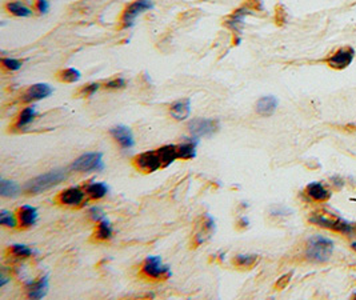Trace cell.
Returning <instances> with one entry per match:
<instances>
[{"mask_svg":"<svg viewBox=\"0 0 356 300\" xmlns=\"http://www.w3.org/2000/svg\"><path fill=\"white\" fill-rule=\"evenodd\" d=\"M335 248V243L322 235H315L307 242L306 257L313 263H326L328 262Z\"/></svg>","mask_w":356,"mask_h":300,"instance_id":"obj_1","label":"cell"},{"mask_svg":"<svg viewBox=\"0 0 356 300\" xmlns=\"http://www.w3.org/2000/svg\"><path fill=\"white\" fill-rule=\"evenodd\" d=\"M66 177L67 173L63 170H52L50 172L35 177V179H31L30 182H27V184L24 186V190L28 193L44 192V191L50 190L56 184L62 183Z\"/></svg>","mask_w":356,"mask_h":300,"instance_id":"obj_2","label":"cell"},{"mask_svg":"<svg viewBox=\"0 0 356 300\" xmlns=\"http://www.w3.org/2000/svg\"><path fill=\"white\" fill-rule=\"evenodd\" d=\"M310 222L319 227H324L328 230L338 231L342 233H352L353 228L348 222L340 219L333 215H327L324 212H315L310 216Z\"/></svg>","mask_w":356,"mask_h":300,"instance_id":"obj_3","label":"cell"},{"mask_svg":"<svg viewBox=\"0 0 356 300\" xmlns=\"http://www.w3.org/2000/svg\"><path fill=\"white\" fill-rule=\"evenodd\" d=\"M142 275L151 280H163L171 276L170 266L163 264L160 256H148L142 266Z\"/></svg>","mask_w":356,"mask_h":300,"instance_id":"obj_4","label":"cell"},{"mask_svg":"<svg viewBox=\"0 0 356 300\" xmlns=\"http://www.w3.org/2000/svg\"><path fill=\"white\" fill-rule=\"evenodd\" d=\"M71 168L77 172H92V171H103L104 162L102 152H87L77 157L72 163Z\"/></svg>","mask_w":356,"mask_h":300,"instance_id":"obj_5","label":"cell"},{"mask_svg":"<svg viewBox=\"0 0 356 300\" xmlns=\"http://www.w3.org/2000/svg\"><path fill=\"white\" fill-rule=\"evenodd\" d=\"M219 130V122L216 119L196 117L188 123V131L193 137H210Z\"/></svg>","mask_w":356,"mask_h":300,"instance_id":"obj_6","label":"cell"},{"mask_svg":"<svg viewBox=\"0 0 356 300\" xmlns=\"http://www.w3.org/2000/svg\"><path fill=\"white\" fill-rule=\"evenodd\" d=\"M133 164H135L137 170L144 173H152L159 170V168H163V163H162L157 150L140 153L133 159Z\"/></svg>","mask_w":356,"mask_h":300,"instance_id":"obj_7","label":"cell"},{"mask_svg":"<svg viewBox=\"0 0 356 300\" xmlns=\"http://www.w3.org/2000/svg\"><path fill=\"white\" fill-rule=\"evenodd\" d=\"M153 8L152 0H135L133 3H131L130 6L127 7L124 10L123 16H122V23H123L124 28H130L135 23V19H136L139 15H142L146 11H150Z\"/></svg>","mask_w":356,"mask_h":300,"instance_id":"obj_8","label":"cell"},{"mask_svg":"<svg viewBox=\"0 0 356 300\" xmlns=\"http://www.w3.org/2000/svg\"><path fill=\"white\" fill-rule=\"evenodd\" d=\"M353 57H355V50L352 47H342L335 53H332L330 57H327V64L331 68L335 70H344L352 63Z\"/></svg>","mask_w":356,"mask_h":300,"instance_id":"obj_9","label":"cell"},{"mask_svg":"<svg viewBox=\"0 0 356 300\" xmlns=\"http://www.w3.org/2000/svg\"><path fill=\"white\" fill-rule=\"evenodd\" d=\"M110 133L111 136L116 140L117 143L120 144V147L124 148V150H130V148H132L135 146V139H133L132 131L127 126L119 124V126L112 127L110 130Z\"/></svg>","mask_w":356,"mask_h":300,"instance_id":"obj_10","label":"cell"},{"mask_svg":"<svg viewBox=\"0 0 356 300\" xmlns=\"http://www.w3.org/2000/svg\"><path fill=\"white\" fill-rule=\"evenodd\" d=\"M53 92V88L46 83H37L31 86L28 90L24 92L23 102L24 103H32V102H37V100L46 99Z\"/></svg>","mask_w":356,"mask_h":300,"instance_id":"obj_11","label":"cell"},{"mask_svg":"<svg viewBox=\"0 0 356 300\" xmlns=\"http://www.w3.org/2000/svg\"><path fill=\"white\" fill-rule=\"evenodd\" d=\"M213 232H215V222H213L212 217L207 215L202 219V223L197 226L196 233L193 236V243L196 246H200V244L210 239Z\"/></svg>","mask_w":356,"mask_h":300,"instance_id":"obj_12","label":"cell"},{"mask_svg":"<svg viewBox=\"0 0 356 300\" xmlns=\"http://www.w3.org/2000/svg\"><path fill=\"white\" fill-rule=\"evenodd\" d=\"M86 192L80 190L77 187H71L68 190H64L63 192L59 193L57 202L64 206H80L84 202Z\"/></svg>","mask_w":356,"mask_h":300,"instance_id":"obj_13","label":"cell"},{"mask_svg":"<svg viewBox=\"0 0 356 300\" xmlns=\"http://www.w3.org/2000/svg\"><path fill=\"white\" fill-rule=\"evenodd\" d=\"M37 216V210L32 206H22L17 211V220H19V224L22 228H30L33 224L36 223Z\"/></svg>","mask_w":356,"mask_h":300,"instance_id":"obj_14","label":"cell"},{"mask_svg":"<svg viewBox=\"0 0 356 300\" xmlns=\"http://www.w3.org/2000/svg\"><path fill=\"white\" fill-rule=\"evenodd\" d=\"M48 288H50L48 276H42L39 280L27 286V295L31 299H42V297H44L47 295Z\"/></svg>","mask_w":356,"mask_h":300,"instance_id":"obj_15","label":"cell"},{"mask_svg":"<svg viewBox=\"0 0 356 300\" xmlns=\"http://www.w3.org/2000/svg\"><path fill=\"white\" fill-rule=\"evenodd\" d=\"M278 104H279V102L272 95L260 97L256 102V112L259 113L260 116H271L276 111Z\"/></svg>","mask_w":356,"mask_h":300,"instance_id":"obj_16","label":"cell"},{"mask_svg":"<svg viewBox=\"0 0 356 300\" xmlns=\"http://www.w3.org/2000/svg\"><path fill=\"white\" fill-rule=\"evenodd\" d=\"M170 113H171V116L176 120H184L187 119V117H190L191 100L182 99V100L175 102V103H172L170 107Z\"/></svg>","mask_w":356,"mask_h":300,"instance_id":"obj_17","label":"cell"},{"mask_svg":"<svg viewBox=\"0 0 356 300\" xmlns=\"http://www.w3.org/2000/svg\"><path fill=\"white\" fill-rule=\"evenodd\" d=\"M306 193L312 200H317V202H326V200L330 199L331 192L327 190L326 187L322 183H311L307 186Z\"/></svg>","mask_w":356,"mask_h":300,"instance_id":"obj_18","label":"cell"},{"mask_svg":"<svg viewBox=\"0 0 356 300\" xmlns=\"http://www.w3.org/2000/svg\"><path fill=\"white\" fill-rule=\"evenodd\" d=\"M157 152H159L162 163H163V168L171 166L175 160L179 159L177 144H167V146L160 147V148H157Z\"/></svg>","mask_w":356,"mask_h":300,"instance_id":"obj_19","label":"cell"},{"mask_svg":"<svg viewBox=\"0 0 356 300\" xmlns=\"http://www.w3.org/2000/svg\"><path fill=\"white\" fill-rule=\"evenodd\" d=\"M247 15H248V10H247V8H239V10L235 11V12L227 19L226 24L230 27L231 30L235 31V32H239V31L242 30V27H243L244 19H246Z\"/></svg>","mask_w":356,"mask_h":300,"instance_id":"obj_20","label":"cell"},{"mask_svg":"<svg viewBox=\"0 0 356 300\" xmlns=\"http://www.w3.org/2000/svg\"><path fill=\"white\" fill-rule=\"evenodd\" d=\"M196 146L197 140H188L182 144H177V155L179 159L190 160L196 156Z\"/></svg>","mask_w":356,"mask_h":300,"instance_id":"obj_21","label":"cell"},{"mask_svg":"<svg viewBox=\"0 0 356 300\" xmlns=\"http://www.w3.org/2000/svg\"><path fill=\"white\" fill-rule=\"evenodd\" d=\"M35 116H36V108H35V106L27 107V108H24V110L20 112L15 127H16V128H23V127L28 126V124L32 123L33 120H35Z\"/></svg>","mask_w":356,"mask_h":300,"instance_id":"obj_22","label":"cell"},{"mask_svg":"<svg viewBox=\"0 0 356 300\" xmlns=\"http://www.w3.org/2000/svg\"><path fill=\"white\" fill-rule=\"evenodd\" d=\"M111 237H112V227H111L110 222L107 219L100 220L96 231H95V239L104 242V240H110Z\"/></svg>","mask_w":356,"mask_h":300,"instance_id":"obj_23","label":"cell"},{"mask_svg":"<svg viewBox=\"0 0 356 300\" xmlns=\"http://www.w3.org/2000/svg\"><path fill=\"white\" fill-rule=\"evenodd\" d=\"M0 193L4 197H15L19 195V186L12 180H0Z\"/></svg>","mask_w":356,"mask_h":300,"instance_id":"obj_24","label":"cell"},{"mask_svg":"<svg viewBox=\"0 0 356 300\" xmlns=\"http://www.w3.org/2000/svg\"><path fill=\"white\" fill-rule=\"evenodd\" d=\"M86 192L90 195V197L97 200L104 197L108 193V187L104 183H91L86 187Z\"/></svg>","mask_w":356,"mask_h":300,"instance_id":"obj_25","label":"cell"},{"mask_svg":"<svg viewBox=\"0 0 356 300\" xmlns=\"http://www.w3.org/2000/svg\"><path fill=\"white\" fill-rule=\"evenodd\" d=\"M6 7H7V10L10 11L12 15H15V16L28 17L32 15L31 8L26 7L23 3H20V2H10V3L7 4Z\"/></svg>","mask_w":356,"mask_h":300,"instance_id":"obj_26","label":"cell"},{"mask_svg":"<svg viewBox=\"0 0 356 300\" xmlns=\"http://www.w3.org/2000/svg\"><path fill=\"white\" fill-rule=\"evenodd\" d=\"M259 262V255H238L233 259V264L239 268H252Z\"/></svg>","mask_w":356,"mask_h":300,"instance_id":"obj_27","label":"cell"},{"mask_svg":"<svg viewBox=\"0 0 356 300\" xmlns=\"http://www.w3.org/2000/svg\"><path fill=\"white\" fill-rule=\"evenodd\" d=\"M10 252L12 253L15 257H19V259H26V257L32 256L35 251L32 248H30L26 244H13L12 247H10Z\"/></svg>","mask_w":356,"mask_h":300,"instance_id":"obj_28","label":"cell"},{"mask_svg":"<svg viewBox=\"0 0 356 300\" xmlns=\"http://www.w3.org/2000/svg\"><path fill=\"white\" fill-rule=\"evenodd\" d=\"M80 71L75 70V68H66V70L60 71L57 73V77H59L62 82H66V83H75L80 79Z\"/></svg>","mask_w":356,"mask_h":300,"instance_id":"obj_29","label":"cell"},{"mask_svg":"<svg viewBox=\"0 0 356 300\" xmlns=\"http://www.w3.org/2000/svg\"><path fill=\"white\" fill-rule=\"evenodd\" d=\"M0 223L6 227L13 228V227H16V224L19 223V220H17L16 217H15V215H13L12 212H10V211L2 210L0 211Z\"/></svg>","mask_w":356,"mask_h":300,"instance_id":"obj_30","label":"cell"},{"mask_svg":"<svg viewBox=\"0 0 356 300\" xmlns=\"http://www.w3.org/2000/svg\"><path fill=\"white\" fill-rule=\"evenodd\" d=\"M2 63H3V66L6 67L7 70L10 71H19L22 68V66H23V62H20L17 59H11V57H4L2 60Z\"/></svg>","mask_w":356,"mask_h":300,"instance_id":"obj_31","label":"cell"},{"mask_svg":"<svg viewBox=\"0 0 356 300\" xmlns=\"http://www.w3.org/2000/svg\"><path fill=\"white\" fill-rule=\"evenodd\" d=\"M126 80H124L123 77H116V79H112L110 80V82H107L104 87L108 88V90H122V88L126 87Z\"/></svg>","mask_w":356,"mask_h":300,"instance_id":"obj_32","label":"cell"},{"mask_svg":"<svg viewBox=\"0 0 356 300\" xmlns=\"http://www.w3.org/2000/svg\"><path fill=\"white\" fill-rule=\"evenodd\" d=\"M291 277H292V272H288L286 273V275H283V276L280 277V279L276 282L275 288H276V290H284V288L288 286V283L291 282Z\"/></svg>","mask_w":356,"mask_h":300,"instance_id":"obj_33","label":"cell"},{"mask_svg":"<svg viewBox=\"0 0 356 300\" xmlns=\"http://www.w3.org/2000/svg\"><path fill=\"white\" fill-rule=\"evenodd\" d=\"M99 87H100L99 83H91V84H88V86L83 87V88L80 90V93H82V95H84V96H92L93 93L99 90Z\"/></svg>","mask_w":356,"mask_h":300,"instance_id":"obj_34","label":"cell"},{"mask_svg":"<svg viewBox=\"0 0 356 300\" xmlns=\"http://www.w3.org/2000/svg\"><path fill=\"white\" fill-rule=\"evenodd\" d=\"M90 216L92 217L95 222H97V223H99L100 220L106 219V216H104V212L102 211V208H99V207H93L92 210L90 211Z\"/></svg>","mask_w":356,"mask_h":300,"instance_id":"obj_35","label":"cell"},{"mask_svg":"<svg viewBox=\"0 0 356 300\" xmlns=\"http://www.w3.org/2000/svg\"><path fill=\"white\" fill-rule=\"evenodd\" d=\"M36 8L40 13L48 12V10H50V3H48V0H37Z\"/></svg>","mask_w":356,"mask_h":300,"instance_id":"obj_36","label":"cell"},{"mask_svg":"<svg viewBox=\"0 0 356 300\" xmlns=\"http://www.w3.org/2000/svg\"><path fill=\"white\" fill-rule=\"evenodd\" d=\"M239 226H240V227H247V226H248V219H246V217H243V219L240 220Z\"/></svg>","mask_w":356,"mask_h":300,"instance_id":"obj_37","label":"cell"},{"mask_svg":"<svg viewBox=\"0 0 356 300\" xmlns=\"http://www.w3.org/2000/svg\"><path fill=\"white\" fill-rule=\"evenodd\" d=\"M7 282H8V279H7L6 276H2V280H0V287L6 286V284H7Z\"/></svg>","mask_w":356,"mask_h":300,"instance_id":"obj_38","label":"cell"},{"mask_svg":"<svg viewBox=\"0 0 356 300\" xmlns=\"http://www.w3.org/2000/svg\"><path fill=\"white\" fill-rule=\"evenodd\" d=\"M351 248H352V250L356 252V242H353V243L351 244Z\"/></svg>","mask_w":356,"mask_h":300,"instance_id":"obj_39","label":"cell"},{"mask_svg":"<svg viewBox=\"0 0 356 300\" xmlns=\"http://www.w3.org/2000/svg\"><path fill=\"white\" fill-rule=\"evenodd\" d=\"M353 296H355V297H356V292H353Z\"/></svg>","mask_w":356,"mask_h":300,"instance_id":"obj_40","label":"cell"}]
</instances>
